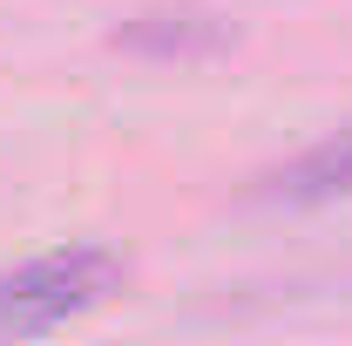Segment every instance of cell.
Returning a JSON list of instances; mask_svg holds the SVG:
<instances>
[{
	"label": "cell",
	"mask_w": 352,
	"mask_h": 346,
	"mask_svg": "<svg viewBox=\"0 0 352 346\" xmlns=\"http://www.w3.org/2000/svg\"><path fill=\"white\" fill-rule=\"evenodd\" d=\"M109 292H122V258L116 252H102V245L41 252V258L14 265L0 278V340H41L54 326L95 312Z\"/></svg>",
	"instance_id": "obj_1"
},
{
	"label": "cell",
	"mask_w": 352,
	"mask_h": 346,
	"mask_svg": "<svg viewBox=\"0 0 352 346\" xmlns=\"http://www.w3.org/2000/svg\"><path fill=\"white\" fill-rule=\"evenodd\" d=\"M251 197H258V204H278V211H311V204H339V197H352V123L332 130L325 143L298 150L292 163L264 170Z\"/></svg>",
	"instance_id": "obj_2"
},
{
	"label": "cell",
	"mask_w": 352,
	"mask_h": 346,
	"mask_svg": "<svg viewBox=\"0 0 352 346\" xmlns=\"http://www.w3.org/2000/svg\"><path fill=\"white\" fill-rule=\"evenodd\" d=\"M116 41L135 48V54H163V61L170 54L197 61V54H217L223 48V21L204 14V7H156V14H135Z\"/></svg>",
	"instance_id": "obj_3"
}]
</instances>
